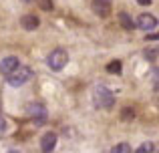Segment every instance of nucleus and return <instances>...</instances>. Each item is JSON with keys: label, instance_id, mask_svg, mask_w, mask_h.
Returning a JSON list of instances; mask_svg holds the SVG:
<instances>
[{"label": "nucleus", "instance_id": "f257e3e1", "mask_svg": "<svg viewBox=\"0 0 159 153\" xmlns=\"http://www.w3.org/2000/svg\"><path fill=\"white\" fill-rule=\"evenodd\" d=\"M93 105L97 107V109H111L113 105H115V95H113L111 89H107V87H97V89L93 91Z\"/></svg>", "mask_w": 159, "mask_h": 153}, {"label": "nucleus", "instance_id": "f03ea898", "mask_svg": "<svg viewBox=\"0 0 159 153\" xmlns=\"http://www.w3.org/2000/svg\"><path fill=\"white\" fill-rule=\"evenodd\" d=\"M30 77H32L30 69H28V67H20V65H18L10 75H6V83L10 87H22V85H26V83L30 81Z\"/></svg>", "mask_w": 159, "mask_h": 153}, {"label": "nucleus", "instance_id": "7ed1b4c3", "mask_svg": "<svg viewBox=\"0 0 159 153\" xmlns=\"http://www.w3.org/2000/svg\"><path fill=\"white\" fill-rule=\"evenodd\" d=\"M66 63H69V55H66L65 48H54L51 55L47 56V65L52 71H62L66 67Z\"/></svg>", "mask_w": 159, "mask_h": 153}, {"label": "nucleus", "instance_id": "20e7f679", "mask_svg": "<svg viewBox=\"0 0 159 153\" xmlns=\"http://www.w3.org/2000/svg\"><path fill=\"white\" fill-rule=\"evenodd\" d=\"M26 115L36 123V125H43L47 121V109H44L43 103H30L26 107Z\"/></svg>", "mask_w": 159, "mask_h": 153}, {"label": "nucleus", "instance_id": "39448f33", "mask_svg": "<svg viewBox=\"0 0 159 153\" xmlns=\"http://www.w3.org/2000/svg\"><path fill=\"white\" fill-rule=\"evenodd\" d=\"M54 147H57V135H54L52 131H48V133H44L43 139H40V149L44 153H52Z\"/></svg>", "mask_w": 159, "mask_h": 153}, {"label": "nucleus", "instance_id": "423d86ee", "mask_svg": "<svg viewBox=\"0 0 159 153\" xmlns=\"http://www.w3.org/2000/svg\"><path fill=\"white\" fill-rule=\"evenodd\" d=\"M16 67H18V59H16V56H4V59L0 61V73H2L4 77L10 75Z\"/></svg>", "mask_w": 159, "mask_h": 153}, {"label": "nucleus", "instance_id": "0eeeda50", "mask_svg": "<svg viewBox=\"0 0 159 153\" xmlns=\"http://www.w3.org/2000/svg\"><path fill=\"white\" fill-rule=\"evenodd\" d=\"M91 6H93V12L99 16H107L109 12H111V0H93L91 2Z\"/></svg>", "mask_w": 159, "mask_h": 153}, {"label": "nucleus", "instance_id": "6e6552de", "mask_svg": "<svg viewBox=\"0 0 159 153\" xmlns=\"http://www.w3.org/2000/svg\"><path fill=\"white\" fill-rule=\"evenodd\" d=\"M137 26L141 28V30H151V28L157 26V18L151 14H141L139 18H137Z\"/></svg>", "mask_w": 159, "mask_h": 153}, {"label": "nucleus", "instance_id": "1a4fd4ad", "mask_svg": "<svg viewBox=\"0 0 159 153\" xmlns=\"http://www.w3.org/2000/svg\"><path fill=\"white\" fill-rule=\"evenodd\" d=\"M20 24H22L24 30H36L39 24H40V20H39L36 14H24L22 18H20Z\"/></svg>", "mask_w": 159, "mask_h": 153}, {"label": "nucleus", "instance_id": "9d476101", "mask_svg": "<svg viewBox=\"0 0 159 153\" xmlns=\"http://www.w3.org/2000/svg\"><path fill=\"white\" fill-rule=\"evenodd\" d=\"M119 22L125 30H133V26H135V22L131 20V16H129L127 12H119Z\"/></svg>", "mask_w": 159, "mask_h": 153}, {"label": "nucleus", "instance_id": "9b49d317", "mask_svg": "<svg viewBox=\"0 0 159 153\" xmlns=\"http://www.w3.org/2000/svg\"><path fill=\"white\" fill-rule=\"evenodd\" d=\"M143 55H145V59H147V61H155L157 56H159V44H157V47L147 48V51H145Z\"/></svg>", "mask_w": 159, "mask_h": 153}, {"label": "nucleus", "instance_id": "f8f14e48", "mask_svg": "<svg viewBox=\"0 0 159 153\" xmlns=\"http://www.w3.org/2000/svg\"><path fill=\"white\" fill-rule=\"evenodd\" d=\"M153 149H155V145H153L151 141H145V143H141V145L137 147L135 153H153Z\"/></svg>", "mask_w": 159, "mask_h": 153}, {"label": "nucleus", "instance_id": "ddd939ff", "mask_svg": "<svg viewBox=\"0 0 159 153\" xmlns=\"http://www.w3.org/2000/svg\"><path fill=\"white\" fill-rule=\"evenodd\" d=\"M111 153H131V147H129V143H119L111 149Z\"/></svg>", "mask_w": 159, "mask_h": 153}, {"label": "nucleus", "instance_id": "4468645a", "mask_svg": "<svg viewBox=\"0 0 159 153\" xmlns=\"http://www.w3.org/2000/svg\"><path fill=\"white\" fill-rule=\"evenodd\" d=\"M121 69H123V67H121L119 61H113V63L107 65V71H109V73H121Z\"/></svg>", "mask_w": 159, "mask_h": 153}, {"label": "nucleus", "instance_id": "2eb2a0df", "mask_svg": "<svg viewBox=\"0 0 159 153\" xmlns=\"http://www.w3.org/2000/svg\"><path fill=\"white\" fill-rule=\"evenodd\" d=\"M6 131H8V121L4 119L2 111H0V133H6Z\"/></svg>", "mask_w": 159, "mask_h": 153}, {"label": "nucleus", "instance_id": "dca6fc26", "mask_svg": "<svg viewBox=\"0 0 159 153\" xmlns=\"http://www.w3.org/2000/svg\"><path fill=\"white\" fill-rule=\"evenodd\" d=\"M151 81H153V89L159 91V71H151Z\"/></svg>", "mask_w": 159, "mask_h": 153}, {"label": "nucleus", "instance_id": "f3484780", "mask_svg": "<svg viewBox=\"0 0 159 153\" xmlns=\"http://www.w3.org/2000/svg\"><path fill=\"white\" fill-rule=\"evenodd\" d=\"M121 117H123V119H133V117H135V111H133L131 107H125V111H123Z\"/></svg>", "mask_w": 159, "mask_h": 153}, {"label": "nucleus", "instance_id": "a211bd4d", "mask_svg": "<svg viewBox=\"0 0 159 153\" xmlns=\"http://www.w3.org/2000/svg\"><path fill=\"white\" fill-rule=\"evenodd\" d=\"M39 4L43 10H52V0H39Z\"/></svg>", "mask_w": 159, "mask_h": 153}, {"label": "nucleus", "instance_id": "6ab92c4d", "mask_svg": "<svg viewBox=\"0 0 159 153\" xmlns=\"http://www.w3.org/2000/svg\"><path fill=\"white\" fill-rule=\"evenodd\" d=\"M159 38V32H153V34H147V40H157Z\"/></svg>", "mask_w": 159, "mask_h": 153}, {"label": "nucleus", "instance_id": "aec40b11", "mask_svg": "<svg viewBox=\"0 0 159 153\" xmlns=\"http://www.w3.org/2000/svg\"><path fill=\"white\" fill-rule=\"evenodd\" d=\"M137 2H139L141 6H149V4H151V0H137Z\"/></svg>", "mask_w": 159, "mask_h": 153}, {"label": "nucleus", "instance_id": "412c9836", "mask_svg": "<svg viewBox=\"0 0 159 153\" xmlns=\"http://www.w3.org/2000/svg\"><path fill=\"white\" fill-rule=\"evenodd\" d=\"M8 153H20V151H16V149H10V151H8Z\"/></svg>", "mask_w": 159, "mask_h": 153}, {"label": "nucleus", "instance_id": "4be33fe9", "mask_svg": "<svg viewBox=\"0 0 159 153\" xmlns=\"http://www.w3.org/2000/svg\"><path fill=\"white\" fill-rule=\"evenodd\" d=\"M22 2H32V0H22Z\"/></svg>", "mask_w": 159, "mask_h": 153}, {"label": "nucleus", "instance_id": "5701e85b", "mask_svg": "<svg viewBox=\"0 0 159 153\" xmlns=\"http://www.w3.org/2000/svg\"><path fill=\"white\" fill-rule=\"evenodd\" d=\"M157 153H159V151H157Z\"/></svg>", "mask_w": 159, "mask_h": 153}]
</instances>
